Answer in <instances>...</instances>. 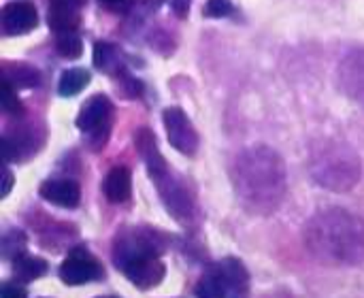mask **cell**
<instances>
[{"mask_svg": "<svg viewBox=\"0 0 364 298\" xmlns=\"http://www.w3.org/2000/svg\"><path fill=\"white\" fill-rule=\"evenodd\" d=\"M100 2H105V4H109V6H117V4H122L124 0H100Z\"/></svg>", "mask_w": 364, "mask_h": 298, "instance_id": "27", "label": "cell"}, {"mask_svg": "<svg viewBox=\"0 0 364 298\" xmlns=\"http://www.w3.org/2000/svg\"><path fill=\"white\" fill-rule=\"evenodd\" d=\"M36 23H38V15H36V6L32 2L15 0V2L4 4L0 11V28L9 36L26 34L32 28H36Z\"/></svg>", "mask_w": 364, "mask_h": 298, "instance_id": "11", "label": "cell"}, {"mask_svg": "<svg viewBox=\"0 0 364 298\" xmlns=\"http://www.w3.org/2000/svg\"><path fill=\"white\" fill-rule=\"evenodd\" d=\"M230 179L239 203L254 215H271L277 211L288 192L286 164L267 145H254L241 151L232 164Z\"/></svg>", "mask_w": 364, "mask_h": 298, "instance_id": "1", "label": "cell"}, {"mask_svg": "<svg viewBox=\"0 0 364 298\" xmlns=\"http://www.w3.org/2000/svg\"><path fill=\"white\" fill-rule=\"evenodd\" d=\"M337 81L346 96L364 105V47L350 51L341 60L337 70Z\"/></svg>", "mask_w": 364, "mask_h": 298, "instance_id": "10", "label": "cell"}, {"mask_svg": "<svg viewBox=\"0 0 364 298\" xmlns=\"http://www.w3.org/2000/svg\"><path fill=\"white\" fill-rule=\"evenodd\" d=\"M232 11H235V6H232L230 0H207V4H205V15L213 17V19L228 17Z\"/></svg>", "mask_w": 364, "mask_h": 298, "instance_id": "22", "label": "cell"}, {"mask_svg": "<svg viewBox=\"0 0 364 298\" xmlns=\"http://www.w3.org/2000/svg\"><path fill=\"white\" fill-rule=\"evenodd\" d=\"M132 192V177L126 166H113L105 179V196L111 203H126Z\"/></svg>", "mask_w": 364, "mask_h": 298, "instance_id": "15", "label": "cell"}, {"mask_svg": "<svg viewBox=\"0 0 364 298\" xmlns=\"http://www.w3.org/2000/svg\"><path fill=\"white\" fill-rule=\"evenodd\" d=\"M134 143L141 151V158L147 166V173L151 177V181L158 188V194L166 207V211L181 224H192V220L196 218V205L194 198L190 194V190L186 188V183L168 169L166 160L162 158L158 145H156V137L143 128L136 132Z\"/></svg>", "mask_w": 364, "mask_h": 298, "instance_id": "4", "label": "cell"}, {"mask_svg": "<svg viewBox=\"0 0 364 298\" xmlns=\"http://www.w3.org/2000/svg\"><path fill=\"white\" fill-rule=\"evenodd\" d=\"M55 47H58V53L62 58H68V60H75V58H79L83 53V43H81V38L75 32L60 34Z\"/></svg>", "mask_w": 364, "mask_h": 298, "instance_id": "19", "label": "cell"}, {"mask_svg": "<svg viewBox=\"0 0 364 298\" xmlns=\"http://www.w3.org/2000/svg\"><path fill=\"white\" fill-rule=\"evenodd\" d=\"M26 250V237L21 230H11L2 237V254L4 258H19Z\"/></svg>", "mask_w": 364, "mask_h": 298, "instance_id": "20", "label": "cell"}, {"mask_svg": "<svg viewBox=\"0 0 364 298\" xmlns=\"http://www.w3.org/2000/svg\"><path fill=\"white\" fill-rule=\"evenodd\" d=\"M164 119V128H166V137L168 143L183 156H194L198 149V132L192 126L190 117L179 109V107H171L162 113Z\"/></svg>", "mask_w": 364, "mask_h": 298, "instance_id": "8", "label": "cell"}, {"mask_svg": "<svg viewBox=\"0 0 364 298\" xmlns=\"http://www.w3.org/2000/svg\"><path fill=\"white\" fill-rule=\"evenodd\" d=\"M2 109L9 113V115H19L23 109H21V102L17 98V92L11 83H4V98H2Z\"/></svg>", "mask_w": 364, "mask_h": 298, "instance_id": "23", "label": "cell"}, {"mask_svg": "<svg viewBox=\"0 0 364 298\" xmlns=\"http://www.w3.org/2000/svg\"><path fill=\"white\" fill-rule=\"evenodd\" d=\"M83 0H51L47 21L49 28L58 34L75 32L79 26V9Z\"/></svg>", "mask_w": 364, "mask_h": 298, "instance_id": "12", "label": "cell"}, {"mask_svg": "<svg viewBox=\"0 0 364 298\" xmlns=\"http://www.w3.org/2000/svg\"><path fill=\"white\" fill-rule=\"evenodd\" d=\"M311 177L331 192H350L363 177L360 156L341 141H322L309 160Z\"/></svg>", "mask_w": 364, "mask_h": 298, "instance_id": "5", "label": "cell"}, {"mask_svg": "<svg viewBox=\"0 0 364 298\" xmlns=\"http://www.w3.org/2000/svg\"><path fill=\"white\" fill-rule=\"evenodd\" d=\"M11 186H13V175L9 169H4V186H2V198L11 192Z\"/></svg>", "mask_w": 364, "mask_h": 298, "instance_id": "26", "label": "cell"}, {"mask_svg": "<svg viewBox=\"0 0 364 298\" xmlns=\"http://www.w3.org/2000/svg\"><path fill=\"white\" fill-rule=\"evenodd\" d=\"M4 79L6 83H11L15 90H30L36 87L41 81V75L34 66L23 64V62H6L4 64Z\"/></svg>", "mask_w": 364, "mask_h": 298, "instance_id": "16", "label": "cell"}, {"mask_svg": "<svg viewBox=\"0 0 364 298\" xmlns=\"http://www.w3.org/2000/svg\"><path fill=\"white\" fill-rule=\"evenodd\" d=\"M196 298H247L250 273L237 258L213 262L196 284Z\"/></svg>", "mask_w": 364, "mask_h": 298, "instance_id": "6", "label": "cell"}, {"mask_svg": "<svg viewBox=\"0 0 364 298\" xmlns=\"http://www.w3.org/2000/svg\"><path fill=\"white\" fill-rule=\"evenodd\" d=\"M13 273L21 282H34V280H38V277H43L47 273V262L43 258L21 254L19 258H15Z\"/></svg>", "mask_w": 364, "mask_h": 298, "instance_id": "17", "label": "cell"}, {"mask_svg": "<svg viewBox=\"0 0 364 298\" xmlns=\"http://www.w3.org/2000/svg\"><path fill=\"white\" fill-rule=\"evenodd\" d=\"M0 298H28V294H26V290H23V288L13 286V284H6V286H2Z\"/></svg>", "mask_w": 364, "mask_h": 298, "instance_id": "24", "label": "cell"}, {"mask_svg": "<svg viewBox=\"0 0 364 298\" xmlns=\"http://www.w3.org/2000/svg\"><path fill=\"white\" fill-rule=\"evenodd\" d=\"M160 254L162 245L147 228H128L117 235L113 245L115 267L141 290H151L164 280L166 269Z\"/></svg>", "mask_w": 364, "mask_h": 298, "instance_id": "3", "label": "cell"}, {"mask_svg": "<svg viewBox=\"0 0 364 298\" xmlns=\"http://www.w3.org/2000/svg\"><path fill=\"white\" fill-rule=\"evenodd\" d=\"M102 277L100 262L83 248H75L60 267V280L66 286H83Z\"/></svg>", "mask_w": 364, "mask_h": 298, "instance_id": "9", "label": "cell"}, {"mask_svg": "<svg viewBox=\"0 0 364 298\" xmlns=\"http://www.w3.org/2000/svg\"><path fill=\"white\" fill-rule=\"evenodd\" d=\"M113 119V105L107 96L96 94L92 96L77 115V128L85 134L92 149H98L107 143L111 132Z\"/></svg>", "mask_w": 364, "mask_h": 298, "instance_id": "7", "label": "cell"}, {"mask_svg": "<svg viewBox=\"0 0 364 298\" xmlns=\"http://www.w3.org/2000/svg\"><path fill=\"white\" fill-rule=\"evenodd\" d=\"M107 298H113V297H107Z\"/></svg>", "mask_w": 364, "mask_h": 298, "instance_id": "28", "label": "cell"}, {"mask_svg": "<svg viewBox=\"0 0 364 298\" xmlns=\"http://www.w3.org/2000/svg\"><path fill=\"white\" fill-rule=\"evenodd\" d=\"M43 137H36L34 128H19L11 134H4V158L11 160H23L41 147Z\"/></svg>", "mask_w": 364, "mask_h": 298, "instance_id": "14", "label": "cell"}, {"mask_svg": "<svg viewBox=\"0 0 364 298\" xmlns=\"http://www.w3.org/2000/svg\"><path fill=\"white\" fill-rule=\"evenodd\" d=\"M41 196L51 205L75 209L81 201V190L73 179H49L41 186Z\"/></svg>", "mask_w": 364, "mask_h": 298, "instance_id": "13", "label": "cell"}, {"mask_svg": "<svg viewBox=\"0 0 364 298\" xmlns=\"http://www.w3.org/2000/svg\"><path fill=\"white\" fill-rule=\"evenodd\" d=\"M90 79H92L90 70H85V68H68L60 77L58 92H60V96H75L90 83Z\"/></svg>", "mask_w": 364, "mask_h": 298, "instance_id": "18", "label": "cell"}, {"mask_svg": "<svg viewBox=\"0 0 364 298\" xmlns=\"http://www.w3.org/2000/svg\"><path fill=\"white\" fill-rule=\"evenodd\" d=\"M117 60V51L115 47H111L109 43H98L94 49V62L100 70H111V66Z\"/></svg>", "mask_w": 364, "mask_h": 298, "instance_id": "21", "label": "cell"}, {"mask_svg": "<svg viewBox=\"0 0 364 298\" xmlns=\"http://www.w3.org/2000/svg\"><path fill=\"white\" fill-rule=\"evenodd\" d=\"M190 4H192V0H173V11L179 17H186L188 11H190Z\"/></svg>", "mask_w": 364, "mask_h": 298, "instance_id": "25", "label": "cell"}, {"mask_svg": "<svg viewBox=\"0 0 364 298\" xmlns=\"http://www.w3.org/2000/svg\"><path fill=\"white\" fill-rule=\"evenodd\" d=\"M305 245L311 256L322 265H363L364 222L348 209H322L305 224Z\"/></svg>", "mask_w": 364, "mask_h": 298, "instance_id": "2", "label": "cell"}]
</instances>
